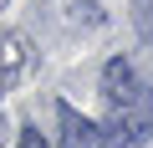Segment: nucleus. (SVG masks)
<instances>
[{
    "instance_id": "obj_7",
    "label": "nucleus",
    "mask_w": 153,
    "mask_h": 148,
    "mask_svg": "<svg viewBox=\"0 0 153 148\" xmlns=\"http://www.w3.org/2000/svg\"><path fill=\"white\" fill-rule=\"evenodd\" d=\"M16 148H46V138H41V128H21V138H16Z\"/></svg>"
},
{
    "instance_id": "obj_8",
    "label": "nucleus",
    "mask_w": 153,
    "mask_h": 148,
    "mask_svg": "<svg viewBox=\"0 0 153 148\" xmlns=\"http://www.w3.org/2000/svg\"><path fill=\"white\" fill-rule=\"evenodd\" d=\"M0 138H5V118H0Z\"/></svg>"
},
{
    "instance_id": "obj_9",
    "label": "nucleus",
    "mask_w": 153,
    "mask_h": 148,
    "mask_svg": "<svg viewBox=\"0 0 153 148\" xmlns=\"http://www.w3.org/2000/svg\"><path fill=\"white\" fill-rule=\"evenodd\" d=\"M5 5H10V0H0V10H5Z\"/></svg>"
},
{
    "instance_id": "obj_6",
    "label": "nucleus",
    "mask_w": 153,
    "mask_h": 148,
    "mask_svg": "<svg viewBox=\"0 0 153 148\" xmlns=\"http://www.w3.org/2000/svg\"><path fill=\"white\" fill-rule=\"evenodd\" d=\"M71 16H76V21H87V26H97V21H102V10L92 5V0H71Z\"/></svg>"
},
{
    "instance_id": "obj_1",
    "label": "nucleus",
    "mask_w": 153,
    "mask_h": 148,
    "mask_svg": "<svg viewBox=\"0 0 153 148\" xmlns=\"http://www.w3.org/2000/svg\"><path fill=\"white\" fill-rule=\"evenodd\" d=\"M107 148H133V143H148L153 138V87H138L123 107L107 112V123H97Z\"/></svg>"
},
{
    "instance_id": "obj_5",
    "label": "nucleus",
    "mask_w": 153,
    "mask_h": 148,
    "mask_svg": "<svg viewBox=\"0 0 153 148\" xmlns=\"http://www.w3.org/2000/svg\"><path fill=\"white\" fill-rule=\"evenodd\" d=\"M133 26L143 41H153V0H133Z\"/></svg>"
},
{
    "instance_id": "obj_4",
    "label": "nucleus",
    "mask_w": 153,
    "mask_h": 148,
    "mask_svg": "<svg viewBox=\"0 0 153 148\" xmlns=\"http://www.w3.org/2000/svg\"><path fill=\"white\" fill-rule=\"evenodd\" d=\"M133 92H138V77H133V66H128L123 56H117V61H107V66H102V97H107L112 107H123Z\"/></svg>"
},
{
    "instance_id": "obj_2",
    "label": "nucleus",
    "mask_w": 153,
    "mask_h": 148,
    "mask_svg": "<svg viewBox=\"0 0 153 148\" xmlns=\"http://www.w3.org/2000/svg\"><path fill=\"white\" fill-rule=\"evenodd\" d=\"M31 71V36L26 31H0V87H16Z\"/></svg>"
},
{
    "instance_id": "obj_3",
    "label": "nucleus",
    "mask_w": 153,
    "mask_h": 148,
    "mask_svg": "<svg viewBox=\"0 0 153 148\" xmlns=\"http://www.w3.org/2000/svg\"><path fill=\"white\" fill-rule=\"evenodd\" d=\"M56 123H61V148H107L102 128H97L92 118H82L71 102H61V107H56Z\"/></svg>"
}]
</instances>
